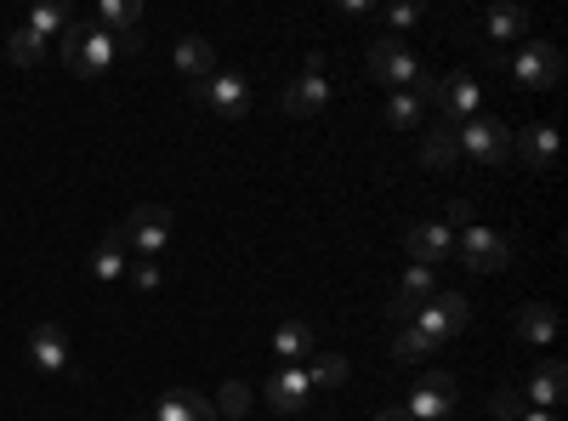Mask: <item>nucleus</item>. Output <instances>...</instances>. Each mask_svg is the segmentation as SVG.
Returning <instances> with one entry per match:
<instances>
[{
    "label": "nucleus",
    "mask_w": 568,
    "mask_h": 421,
    "mask_svg": "<svg viewBox=\"0 0 568 421\" xmlns=\"http://www.w3.org/2000/svg\"><path fill=\"white\" fill-rule=\"evenodd\" d=\"M91 23H98V29H109V34L120 40V34L142 29V0H103V7L91 12Z\"/></svg>",
    "instance_id": "21"
},
{
    "label": "nucleus",
    "mask_w": 568,
    "mask_h": 421,
    "mask_svg": "<svg viewBox=\"0 0 568 421\" xmlns=\"http://www.w3.org/2000/svg\"><path fill=\"white\" fill-rule=\"evenodd\" d=\"M58 52H63V69L69 74H103L114 63V52H120V40L109 29H98L91 18H74L69 34L58 40Z\"/></svg>",
    "instance_id": "1"
},
{
    "label": "nucleus",
    "mask_w": 568,
    "mask_h": 421,
    "mask_svg": "<svg viewBox=\"0 0 568 421\" xmlns=\"http://www.w3.org/2000/svg\"><path fill=\"white\" fill-rule=\"evenodd\" d=\"M393 353H398L404 364H426V359H433V353H438V342H433V337H426V331H420V324H398V337H393Z\"/></svg>",
    "instance_id": "26"
},
{
    "label": "nucleus",
    "mask_w": 568,
    "mask_h": 421,
    "mask_svg": "<svg viewBox=\"0 0 568 421\" xmlns=\"http://www.w3.org/2000/svg\"><path fill=\"white\" fill-rule=\"evenodd\" d=\"M29 359H34V370H45V377H74V348H69V331L63 324H34L29 331Z\"/></svg>",
    "instance_id": "6"
},
{
    "label": "nucleus",
    "mask_w": 568,
    "mask_h": 421,
    "mask_svg": "<svg viewBox=\"0 0 568 421\" xmlns=\"http://www.w3.org/2000/svg\"><path fill=\"white\" fill-rule=\"evenodd\" d=\"M307 382H313V388H342V382H347V359H342V353H318V359L307 364Z\"/></svg>",
    "instance_id": "29"
},
{
    "label": "nucleus",
    "mask_w": 568,
    "mask_h": 421,
    "mask_svg": "<svg viewBox=\"0 0 568 421\" xmlns=\"http://www.w3.org/2000/svg\"><path fill=\"white\" fill-rule=\"evenodd\" d=\"M176 69H182L187 80L216 74V46H211L205 34H182V40H176Z\"/></svg>",
    "instance_id": "19"
},
{
    "label": "nucleus",
    "mask_w": 568,
    "mask_h": 421,
    "mask_svg": "<svg viewBox=\"0 0 568 421\" xmlns=\"http://www.w3.org/2000/svg\"><path fill=\"white\" fill-rule=\"evenodd\" d=\"M478 109H484L478 74H449V80H444V103H438V126L460 131L466 120H478Z\"/></svg>",
    "instance_id": "9"
},
{
    "label": "nucleus",
    "mask_w": 568,
    "mask_h": 421,
    "mask_svg": "<svg viewBox=\"0 0 568 421\" xmlns=\"http://www.w3.org/2000/svg\"><path fill=\"white\" fill-rule=\"evenodd\" d=\"M251 404H256V393H251L245 382H227V388L216 393V421H245Z\"/></svg>",
    "instance_id": "28"
},
{
    "label": "nucleus",
    "mask_w": 568,
    "mask_h": 421,
    "mask_svg": "<svg viewBox=\"0 0 568 421\" xmlns=\"http://www.w3.org/2000/svg\"><path fill=\"white\" fill-rule=\"evenodd\" d=\"M404 410H409L415 421H444V415L455 410V382L444 377V370H426V377L415 382V393L404 399Z\"/></svg>",
    "instance_id": "12"
},
{
    "label": "nucleus",
    "mask_w": 568,
    "mask_h": 421,
    "mask_svg": "<svg viewBox=\"0 0 568 421\" xmlns=\"http://www.w3.org/2000/svg\"><path fill=\"white\" fill-rule=\"evenodd\" d=\"M69 23H74V12H69V7H34L23 29H29L34 40H63V34H69Z\"/></svg>",
    "instance_id": "27"
},
{
    "label": "nucleus",
    "mask_w": 568,
    "mask_h": 421,
    "mask_svg": "<svg viewBox=\"0 0 568 421\" xmlns=\"http://www.w3.org/2000/svg\"><path fill=\"white\" fill-rule=\"evenodd\" d=\"M154 421H216V404H211L205 393H194V388H171V393L160 399Z\"/></svg>",
    "instance_id": "17"
},
{
    "label": "nucleus",
    "mask_w": 568,
    "mask_h": 421,
    "mask_svg": "<svg viewBox=\"0 0 568 421\" xmlns=\"http://www.w3.org/2000/svg\"><path fill=\"white\" fill-rule=\"evenodd\" d=\"M125 273H131V285H136V291H160V262H154V257H136Z\"/></svg>",
    "instance_id": "33"
},
{
    "label": "nucleus",
    "mask_w": 568,
    "mask_h": 421,
    "mask_svg": "<svg viewBox=\"0 0 568 421\" xmlns=\"http://www.w3.org/2000/svg\"><path fill=\"white\" fill-rule=\"evenodd\" d=\"M409 324H420V331L426 337H433V342H444V337H460L466 331V297L460 291H438L433 302H426Z\"/></svg>",
    "instance_id": "10"
},
{
    "label": "nucleus",
    "mask_w": 568,
    "mask_h": 421,
    "mask_svg": "<svg viewBox=\"0 0 568 421\" xmlns=\"http://www.w3.org/2000/svg\"><path fill=\"white\" fill-rule=\"evenodd\" d=\"M194 103L216 109L222 120H245L251 114V80L240 69H216V74L194 80Z\"/></svg>",
    "instance_id": "2"
},
{
    "label": "nucleus",
    "mask_w": 568,
    "mask_h": 421,
    "mask_svg": "<svg viewBox=\"0 0 568 421\" xmlns=\"http://www.w3.org/2000/svg\"><path fill=\"white\" fill-rule=\"evenodd\" d=\"M307 393H313L307 364H278L273 377H267V410H273V415H296V410H307Z\"/></svg>",
    "instance_id": "13"
},
{
    "label": "nucleus",
    "mask_w": 568,
    "mask_h": 421,
    "mask_svg": "<svg viewBox=\"0 0 568 421\" xmlns=\"http://www.w3.org/2000/svg\"><path fill=\"white\" fill-rule=\"evenodd\" d=\"M511 80L524 91H551L562 80V52L546 46V40H529L524 52H517V63H511Z\"/></svg>",
    "instance_id": "7"
},
{
    "label": "nucleus",
    "mask_w": 568,
    "mask_h": 421,
    "mask_svg": "<svg viewBox=\"0 0 568 421\" xmlns=\"http://www.w3.org/2000/svg\"><path fill=\"white\" fill-rule=\"evenodd\" d=\"M455 143H460V154H466V160H478V166H500V160L511 154V131H506L495 114H478V120H466V126L455 131Z\"/></svg>",
    "instance_id": "3"
},
{
    "label": "nucleus",
    "mask_w": 568,
    "mask_h": 421,
    "mask_svg": "<svg viewBox=\"0 0 568 421\" xmlns=\"http://www.w3.org/2000/svg\"><path fill=\"white\" fill-rule=\"evenodd\" d=\"M455 257H460L471 273H506L511 245L500 240L495 228H460V245H455Z\"/></svg>",
    "instance_id": "8"
},
{
    "label": "nucleus",
    "mask_w": 568,
    "mask_h": 421,
    "mask_svg": "<svg viewBox=\"0 0 568 421\" xmlns=\"http://www.w3.org/2000/svg\"><path fill=\"white\" fill-rule=\"evenodd\" d=\"M517 421H557V410H535V404H529V410L517 415Z\"/></svg>",
    "instance_id": "36"
},
{
    "label": "nucleus",
    "mask_w": 568,
    "mask_h": 421,
    "mask_svg": "<svg viewBox=\"0 0 568 421\" xmlns=\"http://www.w3.org/2000/svg\"><path fill=\"white\" fill-rule=\"evenodd\" d=\"M420 114H426V109L415 103V91H393V103H387V126H393V131H415Z\"/></svg>",
    "instance_id": "30"
},
{
    "label": "nucleus",
    "mask_w": 568,
    "mask_h": 421,
    "mask_svg": "<svg viewBox=\"0 0 568 421\" xmlns=\"http://www.w3.org/2000/svg\"><path fill=\"white\" fill-rule=\"evenodd\" d=\"M369 74L382 80V86H393V91H409L415 74H420V63H415V52H409L398 34H387V40H369Z\"/></svg>",
    "instance_id": "5"
},
{
    "label": "nucleus",
    "mask_w": 568,
    "mask_h": 421,
    "mask_svg": "<svg viewBox=\"0 0 568 421\" xmlns=\"http://www.w3.org/2000/svg\"><path fill=\"white\" fill-rule=\"evenodd\" d=\"M120 233H125V251L160 257V251L171 245V211H165V206H136V211L120 222Z\"/></svg>",
    "instance_id": "4"
},
{
    "label": "nucleus",
    "mask_w": 568,
    "mask_h": 421,
    "mask_svg": "<svg viewBox=\"0 0 568 421\" xmlns=\"http://www.w3.org/2000/svg\"><path fill=\"white\" fill-rule=\"evenodd\" d=\"M7 58H12L18 69H34V63L45 58V40H34L29 29H12V40H7Z\"/></svg>",
    "instance_id": "31"
},
{
    "label": "nucleus",
    "mask_w": 568,
    "mask_h": 421,
    "mask_svg": "<svg viewBox=\"0 0 568 421\" xmlns=\"http://www.w3.org/2000/svg\"><path fill=\"white\" fill-rule=\"evenodd\" d=\"M329 103V80L324 74H296L291 86H284V114L302 120V114H318Z\"/></svg>",
    "instance_id": "15"
},
{
    "label": "nucleus",
    "mask_w": 568,
    "mask_h": 421,
    "mask_svg": "<svg viewBox=\"0 0 568 421\" xmlns=\"http://www.w3.org/2000/svg\"><path fill=\"white\" fill-rule=\"evenodd\" d=\"M375 421H415V415H409V410H398V404H393V410H382V415H375Z\"/></svg>",
    "instance_id": "37"
},
{
    "label": "nucleus",
    "mask_w": 568,
    "mask_h": 421,
    "mask_svg": "<svg viewBox=\"0 0 568 421\" xmlns=\"http://www.w3.org/2000/svg\"><path fill=\"white\" fill-rule=\"evenodd\" d=\"M484 29H489V46H511V40L529 34V12H524V7H495V12L484 18Z\"/></svg>",
    "instance_id": "24"
},
{
    "label": "nucleus",
    "mask_w": 568,
    "mask_h": 421,
    "mask_svg": "<svg viewBox=\"0 0 568 421\" xmlns=\"http://www.w3.org/2000/svg\"><path fill=\"white\" fill-rule=\"evenodd\" d=\"M449 222H460V228H466V222H471V206H466V200H455V206H449Z\"/></svg>",
    "instance_id": "35"
},
{
    "label": "nucleus",
    "mask_w": 568,
    "mask_h": 421,
    "mask_svg": "<svg viewBox=\"0 0 568 421\" xmlns=\"http://www.w3.org/2000/svg\"><path fill=\"white\" fill-rule=\"evenodd\" d=\"M273 353H278L284 364H302V359L313 353V324H307V319H284L278 331H273Z\"/></svg>",
    "instance_id": "20"
},
{
    "label": "nucleus",
    "mask_w": 568,
    "mask_h": 421,
    "mask_svg": "<svg viewBox=\"0 0 568 421\" xmlns=\"http://www.w3.org/2000/svg\"><path fill=\"white\" fill-rule=\"evenodd\" d=\"M562 393H568V370H562L557 359H546L535 377H529V388H524V404H535V410H557Z\"/></svg>",
    "instance_id": "16"
},
{
    "label": "nucleus",
    "mask_w": 568,
    "mask_h": 421,
    "mask_svg": "<svg viewBox=\"0 0 568 421\" xmlns=\"http://www.w3.org/2000/svg\"><path fill=\"white\" fill-rule=\"evenodd\" d=\"M91 279H125V233L120 228H109L103 233V245H98V257H91Z\"/></svg>",
    "instance_id": "22"
},
{
    "label": "nucleus",
    "mask_w": 568,
    "mask_h": 421,
    "mask_svg": "<svg viewBox=\"0 0 568 421\" xmlns=\"http://www.w3.org/2000/svg\"><path fill=\"white\" fill-rule=\"evenodd\" d=\"M557 337V308L551 302H529L517 313V342H551Z\"/></svg>",
    "instance_id": "23"
},
{
    "label": "nucleus",
    "mask_w": 568,
    "mask_h": 421,
    "mask_svg": "<svg viewBox=\"0 0 568 421\" xmlns=\"http://www.w3.org/2000/svg\"><path fill=\"white\" fill-rule=\"evenodd\" d=\"M511 154H524V166H535V171H551V160H557V126H529L524 137H511Z\"/></svg>",
    "instance_id": "18"
},
{
    "label": "nucleus",
    "mask_w": 568,
    "mask_h": 421,
    "mask_svg": "<svg viewBox=\"0 0 568 421\" xmlns=\"http://www.w3.org/2000/svg\"><path fill=\"white\" fill-rule=\"evenodd\" d=\"M460 160V143H455V131L438 126V131H426L420 137V166H433V171H449Z\"/></svg>",
    "instance_id": "25"
},
{
    "label": "nucleus",
    "mask_w": 568,
    "mask_h": 421,
    "mask_svg": "<svg viewBox=\"0 0 568 421\" xmlns=\"http://www.w3.org/2000/svg\"><path fill=\"white\" fill-rule=\"evenodd\" d=\"M404 251H409V262L433 268V262H444L455 251V233L444 222H415V228H404Z\"/></svg>",
    "instance_id": "14"
},
{
    "label": "nucleus",
    "mask_w": 568,
    "mask_h": 421,
    "mask_svg": "<svg viewBox=\"0 0 568 421\" xmlns=\"http://www.w3.org/2000/svg\"><path fill=\"white\" fill-rule=\"evenodd\" d=\"M433 297H438V273H433V268H420V262H409V268L398 273V297H393L387 313H393L398 324H409Z\"/></svg>",
    "instance_id": "11"
},
{
    "label": "nucleus",
    "mask_w": 568,
    "mask_h": 421,
    "mask_svg": "<svg viewBox=\"0 0 568 421\" xmlns=\"http://www.w3.org/2000/svg\"><path fill=\"white\" fill-rule=\"evenodd\" d=\"M387 23H393V29H415V23H420V7H415V0H404V7H387Z\"/></svg>",
    "instance_id": "34"
},
{
    "label": "nucleus",
    "mask_w": 568,
    "mask_h": 421,
    "mask_svg": "<svg viewBox=\"0 0 568 421\" xmlns=\"http://www.w3.org/2000/svg\"><path fill=\"white\" fill-rule=\"evenodd\" d=\"M524 410H529V404H524V393H517V388H500V393L489 399V415H495V421H517Z\"/></svg>",
    "instance_id": "32"
}]
</instances>
